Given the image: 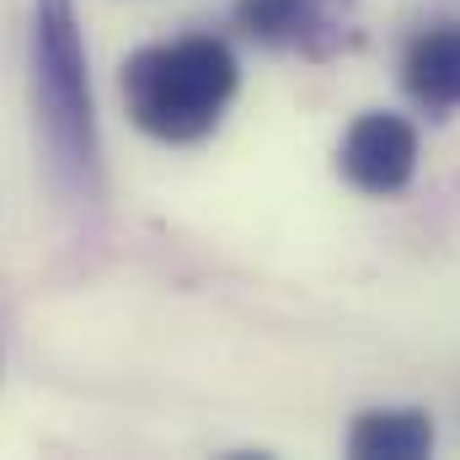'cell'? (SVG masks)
<instances>
[{"mask_svg":"<svg viewBox=\"0 0 460 460\" xmlns=\"http://www.w3.org/2000/svg\"><path fill=\"white\" fill-rule=\"evenodd\" d=\"M434 450V418L418 407H375L358 412L348 429L353 460H423Z\"/></svg>","mask_w":460,"mask_h":460,"instance_id":"5","label":"cell"},{"mask_svg":"<svg viewBox=\"0 0 460 460\" xmlns=\"http://www.w3.org/2000/svg\"><path fill=\"white\" fill-rule=\"evenodd\" d=\"M32 102L54 182L70 199L102 193V145L75 0H32Z\"/></svg>","mask_w":460,"mask_h":460,"instance_id":"2","label":"cell"},{"mask_svg":"<svg viewBox=\"0 0 460 460\" xmlns=\"http://www.w3.org/2000/svg\"><path fill=\"white\" fill-rule=\"evenodd\" d=\"M235 86H241L235 49L215 32L145 43L123 59V75H118L134 128L161 145H199L204 134H215Z\"/></svg>","mask_w":460,"mask_h":460,"instance_id":"1","label":"cell"},{"mask_svg":"<svg viewBox=\"0 0 460 460\" xmlns=\"http://www.w3.org/2000/svg\"><path fill=\"white\" fill-rule=\"evenodd\" d=\"M402 86L429 113L460 108V22H429L402 54Z\"/></svg>","mask_w":460,"mask_h":460,"instance_id":"4","label":"cell"},{"mask_svg":"<svg viewBox=\"0 0 460 460\" xmlns=\"http://www.w3.org/2000/svg\"><path fill=\"white\" fill-rule=\"evenodd\" d=\"M311 5L316 0H235V27L262 49H289L305 43Z\"/></svg>","mask_w":460,"mask_h":460,"instance_id":"6","label":"cell"},{"mask_svg":"<svg viewBox=\"0 0 460 460\" xmlns=\"http://www.w3.org/2000/svg\"><path fill=\"white\" fill-rule=\"evenodd\" d=\"M338 172L348 188L391 199L418 177V128L402 113H364L338 139Z\"/></svg>","mask_w":460,"mask_h":460,"instance_id":"3","label":"cell"}]
</instances>
